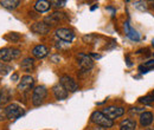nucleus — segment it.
Instances as JSON below:
<instances>
[{
    "label": "nucleus",
    "mask_w": 154,
    "mask_h": 130,
    "mask_svg": "<svg viewBox=\"0 0 154 130\" xmlns=\"http://www.w3.org/2000/svg\"><path fill=\"white\" fill-rule=\"evenodd\" d=\"M90 118H91L93 123H95L97 125H101L103 128H110L114 124V122L110 118H108L102 111H94L91 113Z\"/></svg>",
    "instance_id": "1"
},
{
    "label": "nucleus",
    "mask_w": 154,
    "mask_h": 130,
    "mask_svg": "<svg viewBox=\"0 0 154 130\" xmlns=\"http://www.w3.org/2000/svg\"><path fill=\"white\" fill-rule=\"evenodd\" d=\"M46 95H48V90L45 86L39 85L37 88H35L33 93H32V104L35 107H39L46 98Z\"/></svg>",
    "instance_id": "2"
},
{
    "label": "nucleus",
    "mask_w": 154,
    "mask_h": 130,
    "mask_svg": "<svg viewBox=\"0 0 154 130\" xmlns=\"http://www.w3.org/2000/svg\"><path fill=\"white\" fill-rule=\"evenodd\" d=\"M77 62H78L79 69L82 71H85V72L91 70L93 66H94V62H93L91 57L89 56V55H85V53H79L77 56Z\"/></svg>",
    "instance_id": "3"
},
{
    "label": "nucleus",
    "mask_w": 154,
    "mask_h": 130,
    "mask_svg": "<svg viewBox=\"0 0 154 130\" xmlns=\"http://www.w3.org/2000/svg\"><path fill=\"white\" fill-rule=\"evenodd\" d=\"M20 56V51L18 49H11L5 47L0 50V60L1 62H10L13 59H17Z\"/></svg>",
    "instance_id": "4"
},
{
    "label": "nucleus",
    "mask_w": 154,
    "mask_h": 130,
    "mask_svg": "<svg viewBox=\"0 0 154 130\" xmlns=\"http://www.w3.org/2000/svg\"><path fill=\"white\" fill-rule=\"evenodd\" d=\"M6 115H7V118L16 119V118H19L20 116L24 115V109L18 104L12 103L6 108Z\"/></svg>",
    "instance_id": "5"
},
{
    "label": "nucleus",
    "mask_w": 154,
    "mask_h": 130,
    "mask_svg": "<svg viewBox=\"0 0 154 130\" xmlns=\"http://www.w3.org/2000/svg\"><path fill=\"white\" fill-rule=\"evenodd\" d=\"M102 112L108 117L110 118L112 121H114L117 117H121L123 113H125V109L121 108V107H114V105H110V107H107L104 108Z\"/></svg>",
    "instance_id": "6"
},
{
    "label": "nucleus",
    "mask_w": 154,
    "mask_h": 130,
    "mask_svg": "<svg viewBox=\"0 0 154 130\" xmlns=\"http://www.w3.org/2000/svg\"><path fill=\"white\" fill-rule=\"evenodd\" d=\"M59 83L66 89V91L75 92V91L78 90V85H77V83L71 78V77H69V76H62Z\"/></svg>",
    "instance_id": "7"
},
{
    "label": "nucleus",
    "mask_w": 154,
    "mask_h": 130,
    "mask_svg": "<svg viewBox=\"0 0 154 130\" xmlns=\"http://www.w3.org/2000/svg\"><path fill=\"white\" fill-rule=\"evenodd\" d=\"M56 36L57 38H59L60 40L65 41V43H70L72 41V39L75 37L74 32L69 29H64V27H60V29H57L56 30Z\"/></svg>",
    "instance_id": "8"
},
{
    "label": "nucleus",
    "mask_w": 154,
    "mask_h": 130,
    "mask_svg": "<svg viewBox=\"0 0 154 130\" xmlns=\"http://www.w3.org/2000/svg\"><path fill=\"white\" fill-rule=\"evenodd\" d=\"M35 84V79L31 76H24L20 79V83L18 84V90L20 91H27L29 89H31Z\"/></svg>",
    "instance_id": "9"
},
{
    "label": "nucleus",
    "mask_w": 154,
    "mask_h": 130,
    "mask_svg": "<svg viewBox=\"0 0 154 130\" xmlns=\"http://www.w3.org/2000/svg\"><path fill=\"white\" fill-rule=\"evenodd\" d=\"M31 31H33L37 35H46L50 31V26L46 23H35L31 26Z\"/></svg>",
    "instance_id": "10"
},
{
    "label": "nucleus",
    "mask_w": 154,
    "mask_h": 130,
    "mask_svg": "<svg viewBox=\"0 0 154 130\" xmlns=\"http://www.w3.org/2000/svg\"><path fill=\"white\" fill-rule=\"evenodd\" d=\"M52 91H54V95H55V97L57 98L58 101H63V99H65V98L68 97V91H66V89H65L60 83L56 84V85L52 88Z\"/></svg>",
    "instance_id": "11"
},
{
    "label": "nucleus",
    "mask_w": 154,
    "mask_h": 130,
    "mask_svg": "<svg viewBox=\"0 0 154 130\" xmlns=\"http://www.w3.org/2000/svg\"><path fill=\"white\" fill-rule=\"evenodd\" d=\"M64 19H66V17H65V13L55 12V13H52V14H50L49 17H46V18H45V23H49L48 25L50 26V25H55V24H57L58 21L64 20Z\"/></svg>",
    "instance_id": "12"
},
{
    "label": "nucleus",
    "mask_w": 154,
    "mask_h": 130,
    "mask_svg": "<svg viewBox=\"0 0 154 130\" xmlns=\"http://www.w3.org/2000/svg\"><path fill=\"white\" fill-rule=\"evenodd\" d=\"M125 32H126V36L129 38V39H132V40H134V41H139L140 40V35L135 31L134 29L129 25V23L128 21H126L125 23Z\"/></svg>",
    "instance_id": "13"
},
{
    "label": "nucleus",
    "mask_w": 154,
    "mask_h": 130,
    "mask_svg": "<svg viewBox=\"0 0 154 130\" xmlns=\"http://www.w3.org/2000/svg\"><path fill=\"white\" fill-rule=\"evenodd\" d=\"M49 53V49L45 45H37L32 49V55L37 58H44L45 56H48Z\"/></svg>",
    "instance_id": "14"
},
{
    "label": "nucleus",
    "mask_w": 154,
    "mask_h": 130,
    "mask_svg": "<svg viewBox=\"0 0 154 130\" xmlns=\"http://www.w3.org/2000/svg\"><path fill=\"white\" fill-rule=\"evenodd\" d=\"M153 122V113L149 111H143L140 115V124L142 127H148Z\"/></svg>",
    "instance_id": "15"
},
{
    "label": "nucleus",
    "mask_w": 154,
    "mask_h": 130,
    "mask_svg": "<svg viewBox=\"0 0 154 130\" xmlns=\"http://www.w3.org/2000/svg\"><path fill=\"white\" fill-rule=\"evenodd\" d=\"M50 7H51V2L46 1V0H38L35 4V8H36V11H38L39 13L48 12L50 10Z\"/></svg>",
    "instance_id": "16"
},
{
    "label": "nucleus",
    "mask_w": 154,
    "mask_h": 130,
    "mask_svg": "<svg viewBox=\"0 0 154 130\" xmlns=\"http://www.w3.org/2000/svg\"><path fill=\"white\" fill-rule=\"evenodd\" d=\"M135 128H136V122L131 118L123 119L120 124V130H135Z\"/></svg>",
    "instance_id": "17"
},
{
    "label": "nucleus",
    "mask_w": 154,
    "mask_h": 130,
    "mask_svg": "<svg viewBox=\"0 0 154 130\" xmlns=\"http://www.w3.org/2000/svg\"><path fill=\"white\" fill-rule=\"evenodd\" d=\"M11 99V93H10V90L6 89V88H2L0 90V105H5L10 102Z\"/></svg>",
    "instance_id": "18"
},
{
    "label": "nucleus",
    "mask_w": 154,
    "mask_h": 130,
    "mask_svg": "<svg viewBox=\"0 0 154 130\" xmlns=\"http://www.w3.org/2000/svg\"><path fill=\"white\" fill-rule=\"evenodd\" d=\"M19 0H2V1H0V5L7 10H14L19 6Z\"/></svg>",
    "instance_id": "19"
},
{
    "label": "nucleus",
    "mask_w": 154,
    "mask_h": 130,
    "mask_svg": "<svg viewBox=\"0 0 154 130\" xmlns=\"http://www.w3.org/2000/svg\"><path fill=\"white\" fill-rule=\"evenodd\" d=\"M20 68H21L24 71H26V72L32 71V69H33V59H32V58H25V59L21 62Z\"/></svg>",
    "instance_id": "20"
},
{
    "label": "nucleus",
    "mask_w": 154,
    "mask_h": 130,
    "mask_svg": "<svg viewBox=\"0 0 154 130\" xmlns=\"http://www.w3.org/2000/svg\"><path fill=\"white\" fill-rule=\"evenodd\" d=\"M154 68V60H148V62H146L143 65H141V66H139V70L141 71V72H148L151 69H153Z\"/></svg>",
    "instance_id": "21"
},
{
    "label": "nucleus",
    "mask_w": 154,
    "mask_h": 130,
    "mask_svg": "<svg viewBox=\"0 0 154 130\" xmlns=\"http://www.w3.org/2000/svg\"><path fill=\"white\" fill-rule=\"evenodd\" d=\"M139 101H140L142 104H151V103L154 102V95H147V96H145V97H141Z\"/></svg>",
    "instance_id": "22"
},
{
    "label": "nucleus",
    "mask_w": 154,
    "mask_h": 130,
    "mask_svg": "<svg viewBox=\"0 0 154 130\" xmlns=\"http://www.w3.org/2000/svg\"><path fill=\"white\" fill-rule=\"evenodd\" d=\"M11 70H12V69H11L10 66H7V65H5V64H2V65L0 64V74H4V76H5V74H8Z\"/></svg>",
    "instance_id": "23"
},
{
    "label": "nucleus",
    "mask_w": 154,
    "mask_h": 130,
    "mask_svg": "<svg viewBox=\"0 0 154 130\" xmlns=\"http://www.w3.org/2000/svg\"><path fill=\"white\" fill-rule=\"evenodd\" d=\"M65 4H66V1H65V0H60V1H58V0H54V1H51V5H54V6H55V7H57V8L63 7Z\"/></svg>",
    "instance_id": "24"
},
{
    "label": "nucleus",
    "mask_w": 154,
    "mask_h": 130,
    "mask_svg": "<svg viewBox=\"0 0 154 130\" xmlns=\"http://www.w3.org/2000/svg\"><path fill=\"white\" fill-rule=\"evenodd\" d=\"M7 118V115H6V109L1 108L0 107V121H4Z\"/></svg>",
    "instance_id": "25"
},
{
    "label": "nucleus",
    "mask_w": 154,
    "mask_h": 130,
    "mask_svg": "<svg viewBox=\"0 0 154 130\" xmlns=\"http://www.w3.org/2000/svg\"><path fill=\"white\" fill-rule=\"evenodd\" d=\"M7 38H8V39H11L12 41H17V40L19 39V36H18L17 33H11Z\"/></svg>",
    "instance_id": "26"
},
{
    "label": "nucleus",
    "mask_w": 154,
    "mask_h": 130,
    "mask_svg": "<svg viewBox=\"0 0 154 130\" xmlns=\"http://www.w3.org/2000/svg\"><path fill=\"white\" fill-rule=\"evenodd\" d=\"M90 57H94V58H96V59H100L101 58V55H96V53H91V55H89Z\"/></svg>",
    "instance_id": "27"
},
{
    "label": "nucleus",
    "mask_w": 154,
    "mask_h": 130,
    "mask_svg": "<svg viewBox=\"0 0 154 130\" xmlns=\"http://www.w3.org/2000/svg\"><path fill=\"white\" fill-rule=\"evenodd\" d=\"M97 8V5H94V6H93V7H91V8H90V10H91V11H95V10H96Z\"/></svg>",
    "instance_id": "28"
},
{
    "label": "nucleus",
    "mask_w": 154,
    "mask_h": 130,
    "mask_svg": "<svg viewBox=\"0 0 154 130\" xmlns=\"http://www.w3.org/2000/svg\"><path fill=\"white\" fill-rule=\"evenodd\" d=\"M17 78H18V76H17V74H13V76H12V79H17Z\"/></svg>",
    "instance_id": "29"
},
{
    "label": "nucleus",
    "mask_w": 154,
    "mask_h": 130,
    "mask_svg": "<svg viewBox=\"0 0 154 130\" xmlns=\"http://www.w3.org/2000/svg\"><path fill=\"white\" fill-rule=\"evenodd\" d=\"M152 6H153V8H154V2H153V4H152Z\"/></svg>",
    "instance_id": "30"
},
{
    "label": "nucleus",
    "mask_w": 154,
    "mask_h": 130,
    "mask_svg": "<svg viewBox=\"0 0 154 130\" xmlns=\"http://www.w3.org/2000/svg\"><path fill=\"white\" fill-rule=\"evenodd\" d=\"M153 95H154V93H153Z\"/></svg>",
    "instance_id": "31"
}]
</instances>
